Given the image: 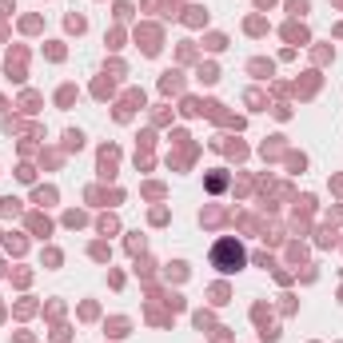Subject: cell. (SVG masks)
Instances as JSON below:
<instances>
[{"mask_svg":"<svg viewBox=\"0 0 343 343\" xmlns=\"http://www.w3.org/2000/svg\"><path fill=\"white\" fill-rule=\"evenodd\" d=\"M100 231H104V235H108V231H116V220H112V216H100Z\"/></svg>","mask_w":343,"mask_h":343,"instance_id":"cell-17","label":"cell"},{"mask_svg":"<svg viewBox=\"0 0 343 343\" xmlns=\"http://www.w3.org/2000/svg\"><path fill=\"white\" fill-rule=\"evenodd\" d=\"M251 72L255 76H272V60H251Z\"/></svg>","mask_w":343,"mask_h":343,"instance_id":"cell-6","label":"cell"},{"mask_svg":"<svg viewBox=\"0 0 343 343\" xmlns=\"http://www.w3.org/2000/svg\"><path fill=\"white\" fill-rule=\"evenodd\" d=\"M200 80H204V84H216V80H220V72H216V64H208V68H200Z\"/></svg>","mask_w":343,"mask_h":343,"instance_id":"cell-7","label":"cell"},{"mask_svg":"<svg viewBox=\"0 0 343 343\" xmlns=\"http://www.w3.org/2000/svg\"><path fill=\"white\" fill-rule=\"evenodd\" d=\"M92 255H96V260H108V255H112V247H104V243H96V247H92Z\"/></svg>","mask_w":343,"mask_h":343,"instance_id":"cell-18","label":"cell"},{"mask_svg":"<svg viewBox=\"0 0 343 343\" xmlns=\"http://www.w3.org/2000/svg\"><path fill=\"white\" fill-rule=\"evenodd\" d=\"M287 12H291V16H303V12H307V0H287Z\"/></svg>","mask_w":343,"mask_h":343,"instance_id":"cell-12","label":"cell"},{"mask_svg":"<svg viewBox=\"0 0 343 343\" xmlns=\"http://www.w3.org/2000/svg\"><path fill=\"white\" fill-rule=\"evenodd\" d=\"M64 144H68V148H76V152H80V148H84V132H68V136H64Z\"/></svg>","mask_w":343,"mask_h":343,"instance_id":"cell-8","label":"cell"},{"mask_svg":"<svg viewBox=\"0 0 343 343\" xmlns=\"http://www.w3.org/2000/svg\"><path fill=\"white\" fill-rule=\"evenodd\" d=\"M224 184H228V176H224V172H220V168H216V172H212V176H208V188H212V192H220Z\"/></svg>","mask_w":343,"mask_h":343,"instance_id":"cell-5","label":"cell"},{"mask_svg":"<svg viewBox=\"0 0 343 343\" xmlns=\"http://www.w3.org/2000/svg\"><path fill=\"white\" fill-rule=\"evenodd\" d=\"M212 303H228V287H224V284L212 287Z\"/></svg>","mask_w":343,"mask_h":343,"instance_id":"cell-13","label":"cell"},{"mask_svg":"<svg viewBox=\"0 0 343 343\" xmlns=\"http://www.w3.org/2000/svg\"><path fill=\"white\" fill-rule=\"evenodd\" d=\"M4 108H8V104H4V96H0V112H4Z\"/></svg>","mask_w":343,"mask_h":343,"instance_id":"cell-20","label":"cell"},{"mask_svg":"<svg viewBox=\"0 0 343 343\" xmlns=\"http://www.w3.org/2000/svg\"><path fill=\"white\" fill-rule=\"evenodd\" d=\"M284 36L291 40V44H295V40H299V44H307V28H303V24H287Z\"/></svg>","mask_w":343,"mask_h":343,"instance_id":"cell-2","label":"cell"},{"mask_svg":"<svg viewBox=\"0 0 343 343\" xmlns=\"http://www.w3.org/2000/svg\"><path fill=\"white\" fill-rule=\"evenodd\" d=\"M108 327H112V331H108V335H116V339H120V335H128V319H112V323H108Z\"/></svg>","mask_w":343,"mask_h":343,"instance_id":"cell-10","label":"cell"},{"mask_svg":"<svg viewBox=\"0 0 343 343\" xmlns=\"http://www.w3.org/2000/svg\"><path fill=\"white\" fill-rule=\"evenodd\" d=\"M28 228L36 231V235H48V231H52V224H48L44 216H32V220H28Z\"/></svg>","mask_w":343,"mask_h":343,"instance_id":"cell-4","label":"cell"},{"mask_svg":"<svg viewBox=\"0 0 343 343\" xmlns=\"http://www.w3.org/2000/svg\"><path fill=\"white\" fill-rule=\"evenodd\" d=\"M0 212H4V216H16V212H20V200H12V196L0 200Z\"/></svg>","mask_w":343,"mask_h":343,"instance_id":"cell-9","label":"cell"},{"mask_svg":"<svg viewBox=\"0 0 343 343\" xmlns=\"http://www.w3.org/2000/svg\"><path fill=\"white\" fill-rule=\"evenodd\" d=\"M44 200L52 204V200H56V192H52V188H36V204H44Z\"/></svg>","mask_w":343,"mask_h":343,"instance_id":"cell-14","label":"cell"},{"mask_svg":"<svg viewBox=\"0 0 343 343\" xmlns=\"http://www.w3.org/2000/svg\"><path fill=\"white\" fill-rule=\"evenodd\" d=\"M196 327H200V331L212 327V315H208V311H196Z\"/></svg>","mask_w":343,"mask_h":343,"instance_id":"cell-16","label":"cell"},{"mask_svg":"<svg viewBox=\"0 0 343 343\" xmlns=\"http://www.w3.org/2000/svg\"><path fill=\"white\" fill-rule=\"evenodd\" d=\"M8 8H12V0H0V12H8Z\"/></svg>","mask_w":343,"mask_h":343,"instance_id":"cell-19","label":"cell"},{"mask_svg":"<svg viewBox=\"0 0 343 343\" xmlns=\"http://www.w3.org/2000/svg\"><path fill=\"white\" fill-rule=\"evenodd\" d=\"M180 84H184L180 72H164V76H160V88H164V92H180Z\"/></svg>","mask_w":343,"mask_h":343,"instance_id":"cell-3","label":"cell"},{"mask_svg":"<svg viewBox=\"0 0 343 343\" xmlns=\"http://www.w3.org/2000/svg\"><path fill=\"white\" fill-rule=\"evenodd\" d=\"M64 224H68V228H80V224H84V216H80V212H68V216H64Z\"/></svg>","mask_w":343,"mask_h":343,"instance_id":"cell-15","label":"cell"},{"mask_svg":"<svg viewBox=\"0 0 343 343\" xmlns=\"http://www.w3.org/2000/svg\"><path fill=\"white\" fill-rule=\"evenodd\" d=\"M84 28H88L84 16H68V32H84Z\"/></svg>","mask_w":343,"mask_h":343,"instance_id":"cell-11","label":"cell"},{"mask_svg":"<svg viewBox=\"0 0 343 343\" xmlns=\"http://www.w3.org/2000/svg\"><path fill=\"white\" fill-rule=\"evenodd\" d=\"M208 260H212V268H216V272H224V276H231V272H239V268H243V264H247V251H243V243H239V239H216V247H212V255H208Z\"/></svg>","mask_w":343,"mask_h":343,"instance_id":"cell-1","label":"cell"}]
</instances>
